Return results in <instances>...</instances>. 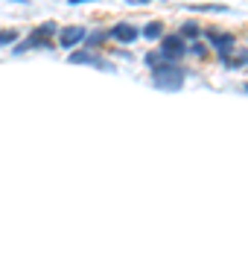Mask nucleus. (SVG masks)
<instances>
[{
  "instance_id": "f03ea898",
  "label": "nucleus",
  "mask_w": 248,
  "mask_h": 263,
  "mask_svg": "<svg viewBox=\"0 0 248 263\" xmlns=\"http://www.w3.org/2000/svg\"><path fill=\"white\" fill-rule=\"evenodd\" d=\"M184 82H187V70L181 67V62H172V65H161L152 70V85L158 88V91H170V94H175V91H181Z\"/></svg>"
},
{
  "instance_id": "423d86ee",
  "label": "nucleus",
  "mask_w": 248,
  "mask_h": 263,
  "mask_svg": "<svg viewBox=\"0 0 248 263\" xmlns=\"http://www.w3.org/2000/svg\"><path fill=\"white\" fill-rule=\"evenodd\" d=\"M158 41H161V50H163V53H167V56H172L175 62H181V59L187 56V41H184L178 32H163Z\"/></svg>"
},
{
  "instance_id": "a211bd4d",
  "label": "nucleus",
  "mask_w": 248,
  "mask_h": 263,
  "mask_svg": "<svg viewBox=\"0 0 248 263\" xmlns=\"http://www.w3.org/2000/svg\"><path fill=\"white\" fill-rule=\"evenodd\" d=\"M140 3H155V0H140ZM161 3H163V0H161Z\"/></svg>"
},
{
  "instance_id": "2eb2a0df",
  "label": "nucleus",
  "mask_w": 248,
  "mask_h": 263,
  "mask_svg": "<svg viewBox=\"0 0 248 263\" xmlns=\"http://www.w3.org/2000/svg\"><path fill=\"white\" fill-rule=\"evenodd\" d=\"M18 29H3V32H0V47H9V44H15V41H18Z\"/></svg>"
},
{
  "instance_id": "39448f33",
  "label": "nucleus",
  "mask_w": 248,
  "mask_h": 263,
  "mask_svg": "<svg viewBox=\"0 0 248 263\" xmlns=\"http://www.w3.org/2000/svg\"><path fill=\"white\" fill-rule=\"evenodd\" d=\"M108 38L117 41V44H132V41L140 38V27L132 24V21H117L114 27L108 29Z\"/></svg>"
},
{
  "instance_id": "1a4fd4ad",
  "label": "nucleus",
  "mask_w": 248,
  "mask_h": 263,
  "mask_svg": "<svg viewBox=\"0 0 248 263\" xmlns=\"http://www.w3.org/2000/svg\"><path fill=\"white\" fill-rule=\"evenodd\" d=\"M143 62H146V67H161V65H172V62H175V59L172 56H167V53H163V50H152V53H146L143 56Z\"/></svg>"
},
{
  "instance_id": "4468645a",
  "label": "nucleus",
  "mask_w": 248,
  "mask_h": 263,
  "mask_svg": "<svg viewBox=\"0 0 248 263\" xmlns=\"http://www.w3.org/2000/svg\"><path fill=\"white\" fill-rule=\"evenodd\" d=\"M187 56H196V59H208V47H204V41H187Z\"/></svg>"
},
{
  "instance_id": "f3484780",
  "label": "nucleus",
  "mask_w": 248,
  "mask_h": 263,
  "mask_svg": "<svg viewBox=\"0 0 248 263\" xmlns=\"http://www.w3.org/2000/svg\"><path fill=\"white\" fill-rule=\"evenodd\" d=\"M12 3H29V0H12Z\"/></svg>"
},
{
  "instance_id": "ddd939ff",
  "label": "nucleus",
  "mask_w": 248,
  "mask_h": 263,
  "mask_svg": "<svg viewBox=\"0 0 248 263\" xmlns=\"http://www.w3.org/2000/svg\"><path fill=\"white\" fill-rule=\"evenodd\" d=\"M140 35L149 38V41H158L163 35V21H149L146 27H140Z\"/></svg>"
},
{
  "instance_id": "20e7f679",
  "label": "nucleus",
  "mask_w": 248,
  "mask_h": 263,
  "mask_svg": "<svg viewBox=\"0 0 248 263\" xmlns=\"http://www.w3.org/2000/svg\"><path fill=\"white\" fill-rule=\"evenodd\" d=\"M67 62H70V65H91V67H99V70H108V73H117L114 62L102 59L96 50H70Z\"/></svg>"
},
{
  "instance_id": "9b49d317",
  "label": "nucleus",
  "mask_w": 248,
  "mask_h": 263,
  "mask_svg": "<svg viewBox=\"0 0 248 263\" xmlns=\"http://www.w3.org/2000/svg\"><path fill=\"white\" fill-rule=\"evenodd\" d=\"M178 35H181L184 41H196V38H201V27L196 21H184L181 27H178Z\"/></svg>"
},
{
  "instance_id": "6e6552de",
  "label": "nucleus",
  "mask_w": 248,
  "mask_h": 263,
  "mask_svg": "<svg viewBox=\"0 0 248 263\" xmlns=\"http://www.w3.org/2000/svg\"><path fill=\"white\" fill-rule=\"evenodd\" d=\"M222 67H228V70H237V67H248V50H239V53H234V56H222L219 59Z\"/></svg>"
},
{
  "instance_id": "9d476101",
  "label": "nucleus",
  "mask_w": 248,
  "mask_h": 263,
  "mask_svg": "<svg viewBox=\"0 0 248 263\" xmlns=\"http://www.w3.org/2000/svg\"><path fill=\"white\" fill-rule=\"evenodd\" d=\"M105 41H111V38H108V29H94V32H88L85 35L82 44H88V50H99Z\"/></svg>"
},
{
  "instance_id": "6ab92c4d",
  "label": "nucleus",
  "mask_w": 248,
  "mask_h": 263,
  "mask_svg": "<svg viewBox=\"0 0 248 263\" xmlns=\"http://www.w3.org/2000/svg\"><path fill=\"white\" fill-rule=\"evenodd\" d=\"M242 91H245V94H248V82H245V85H242Z\"/></svg>"
},
{
  "instance_id": "0eeeda50",
  "label": "nucleus",
  "mask_w": 248,
  "mask_h": 263,
  "mask_svg": "<svg viewBox=\"0 0 248 263\" xmlns=\"http://www.w3.org/2000/svg\"><path fill=\"white\" fill-rule=\"evenodd\" d=\"M88 35V29L85 27H79V24H73V27H58V47H65V50H76L82 41H85Z\"/></svg>"
},
{
  "instance_id": "f8f14e48",
  "label": "nucleus",
  "mask_w": 248,
  "mask_h": 263,
  "mask_svg": "<svg viewBox=\"0 0 248 263\" xmlns=\"http://www.w3.org/2000/svg\"><path fill=\"white\" fill-rule=\"evenodd\" d=\"M184 9L210 15V12H231V6H225V3H190V6H184Z\"/></svg>"
},
{
  "instance_id": "7ed1b4c3",
  "label": "nucleus",
  "mask_w": 248,
  "mask_h": 263,
  "mask_svg": "<svg viewBox=\"0 0 248 263\" xmlns=\"http://www.w3.org/2000/svg\"><path fill=\"white\" fill-rule=\"evenodd\" d=\"M201 38L216 50V59L228 56L231 50H234V44H237V35L234 32H225V29H201Z\"/></svg>"
},
{
  "instance_id": "dca6fc26",
  "label": "nucleus",
  "mask_w": 248,
  "mask_h": 263,
  "mask_svg": "<svg viewBox=\"0 0 248 263\" xmlns=\"http://www.w3.org/2000/svg\"><path fill=\"white\" fill-rule=\"evenodd\" d=\"M82 3H96V0H70V6H82Z\"/></svg>"
},
{
  "instance_id": "f257e3e1",
  "label": "nucleus",
  "mask_w": 248,
  "mask_h": 263,
  "mask_svg": "<svg viewBox=\"0 0 248 263\" xmlns=\"http://www.w3.org/2000/svg\"><path fill=\"white\" fill-rule=\"evenodd\" d=\"M58 35V24L56 21H44V24H38V27L32 29L24 41H15V47H12V56H24V53H29V50H44V47H53L50 44V38Z\"/></svg>"
}]
</instances>
